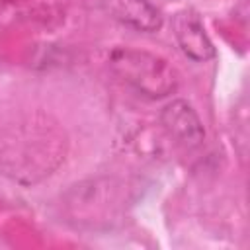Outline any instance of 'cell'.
<instances>
[{"label":"cell","mask_w":250,"mask_h":250,"mask_svg":"<svg viewBox=\"0 0 250 250\" xmlns=\"http://www.w3.org/2000/svg\"><path fill=\"white\" fill-rule=\"evenodd\" d=\"M113 74L146 98H164L178 88L176 70L158 55L139 49H115L109 55Z\"/></svg>","instance_id":"obj_1"},{"label":"cell","mask_w":250,"mask_h":250,"mask_svg":"<svg viewBox=\"0 0 250 250\" xmlns=\"http://www.w3.org/2000/svg\"><path fill=\"white\" fill-rule=\"evenodd\" d=\"M104 6L111 18L137 31H156L162 25L158 10L148 0H104Z\"/></svg>","instance_id":"obj_4"},{"label":"cell","mask_w":250,"mask_h":250,"mask_svg":"<svg viewBox=\"0 0 250 250\" xmlns=\"http://www.w3.org/2000/svg\"><path fill=\"white\" fill-rule=\"evenodd\" d=\"M174 35L180 49L193 61H207L215 55L213 43L207 37L201 20L191 12H182L174 20Z\"/></svg>","instance_id":"obj_3"},{"label":"cell","mask_w":250,"mask_h":250,"mask_svg":"<svg viewBox=\"0 0 250 250\" xmlns=\"http://www.w3.org/2000/svg\"><path fill=\"white\" fill-rule=\"evenodd\" d=\"M160 121L164 125V129L168 131V135L174 137L176 143H180L184 146H197V145H201V141L205 137L203 125H201L197 113L184 100H176V102L168 104L160 113Z\"/></svg>","instance_id":"obj_2"}]
</instances>
